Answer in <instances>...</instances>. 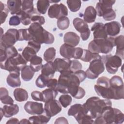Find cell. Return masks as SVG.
Here are the masks:
<instances>
[{
  "mask_svg": "<svg viewBox=\"0 0 124 124\" xmlns=\"http://www.w3.org/2000/svg\"><path fill=\"white\" fill-rule=\"evenodd\" d=\"M56 90L63 94L70 93L76 99H81L85 95V91L79 86L81 83L78 77L70 70L60 73Z\"/></svg>",
  "mask_w": 124,
  "mask_h": 124,
  "instance_id": "cell-1",
  "label": "cell"
},
{
  "mask_svg": "<svg viewBox=\"0 0 124 124\" xmlns=\"http://www.w3.org/2000/svg\"><path fill=\"white\" fill-rule=\"evenodd\" d=\"M83 104L93 119L101 116L108 108L112 106L109 99H101L96 96L91 97Z\"/></svg>",
  "mask_w": 124,
  "mask_h": 124,
  "instance_id": "cell-2",
  "label": "cell"
},
{
  "mask_svg": "<svg viewBox=\"0 0 124 124\" xmlns=\"http://www.w3.org/2000/svg\"><path fill=\"white\" fill-rule=\"evenodd\" d=\"M124 121V114L119 109L109 107L108 108L102 115L95 118L93 124H118Z\"/></svg>",
  "mask_w": 124,
  "mask_h": 124,
  "instance_id": "cell-3",
  "label": "cell"
},
{
  "mask_svg": "<svg viewBox=\"0 0 124 124\" xmlns=\"http://www.w3.org/2000/svg\"><path fill=\"white\" fill-rule=\"evenodd\" d=\"M28 30L32 36V40L36 41L40 44H52L54 41L53 35L37 23H32Z\"/></svg>",
  "mask_w": 124,
  "mask_h": 124,
  "instance_id": "cell-4",
  "label": "cell"
},
{
  "mask_svg": "<svg viewBox=\"0 0 124 124\" xmlns=\"http://www.w3.org/2000/svg\"><path fill=\"white\" fill-rule=\"evenodd\" d=\"M114 38L108 37L106 39H93L88 45V50L93 53L107 54L111 51L115 46Z\"/></svg>",
  "mask_w": 124,
  "mask_h": 124,
  "instance_id": "cell-5",
  "label": "cell"
},
{
  "mask_svg": "<svg viewBox=\"0 0 124 124\" xmlns=\"http://www.w3.org/2000/svg\"><path fill=\"white\" fill-rule=\"evenodd\" d=\"M69 116H73L79 124H93L94 121L84 104H75L70 107L68 111Z\"/></svg>",
  "mask_w": 124,
  "mask_h": 124,
  "instance_id": "cell-6",
  "label": "cell"
},
{
  "mask_svg": "<svg viewBox=\"0 0 124 124\" xmlns=\"http://www.w3.org/2000/svg\"><path fill=\"white\" fill-rule=\"evenodd\" d=\"M115 0H100L96 3L95 10L98 16H102L106 21H110L116 18V15L112 9Z\"/></svg>",
  "mask_w": 124,
  "mask_h": 124,
  "instance_id": "cell-7",
  "label": "cell"
},
{
  "mask_svg": "<svg viewBox=\"0 0 124 124\" xmlns=\"http://www.w3.org/2000/svg\"><path fill=\"white\" fill-rule=\"evenodd\" d=\"M27 62L22 55L18 54L16 57L10 58L5 62H0V66L1 69L8 71L9 73L20 72Z\"/></svg>",
  "mask_w": 124,
  "mask_h": 124,
  "instance_id": "cell-8",
  "label": "cell"
},
{
  "mask_svg": "<svg viewBox=\"0 0 124 124\" xmlns=\"http://www.w3.org/2000/svg\"><path fill=\"white\" fill-rule=\"evenodd\" d=\"M124 83L122 78L114 76L109 79L110 99L119 100L124 98Z\"/></svg>",
  "mask_w": 124,
  "mask_h": 124,
  "instance_id": "cell-9",
  "label": "cell"
},
{
  "mask_svg": "<svg viewBox=\"0 0 124 124\" xmlns=\"http://www.w3.org/2000/svg\"><path fill=\"white\" fill-rule=\"evenodd\" d=\"M101 59L107 72L110 74H115L122 63V59L116 55H103L101 56Z\"/></svg>",
  "mask_w": 124,
  "mask_h": 124,
  "instance_id": "cell-10",
  "label": "cell"
},
{
  "mask_svg": "<svg viewBox=\"0 0 124 124\" xmlns=\"http://www.w3.org/2000/svg\"><path fill=\"white\" fill-rule=\"evenodd\" d=\"M105 70V65L101 59H95L91 61L86 70L87 78L91 79H96Z\"/></svg>",
  "mask_w": 124,
  "mask_h": 124,
  "instance_id": "cell-11",
  "label": "cell"
},
{
  "mask_svg": "<svg viewBox=\"0 0 124 124\" xmlns=\"http://www.w3.org/2000/svg\"><path fill=\"white\" fill-rule=\"evenodd\" d=\"M94 90L97 95L107 99H110L109 92V79L106 77L99 78L96 84L94 86Z\"/></svg>",
  "mask_w": 124,
  "mask_h": 124,
  "instance_id": "cell-12",
  "label": "cell"
},
{
  "mask_svg": "<svg viewBox=\"0 0 124 124\" xmlns=\"http://www.w3.org/2000/svg\"><path fill=\"white\" fill-rule=\"evenodd\" d=\"M0 39V46L6 47L13 46L19 39L18 30L9 29Z\"/></svg>",
  "mask_w": 124,
  "mask_h": 124,
  "instance_id": "cell-13",
  "label": "cell"
},
{
  "mask_svg": "<svg viewBox=\"0 0 124 124\" xmlns=\"http://www.w3.org/2000/svg\"><path fill=\"white\" fill-rule=\"evenodd\" d=\"M73 25L76 30L80 33L81 39L83 41L87 40L91 33L88 25L84 20L76 17L73 20Z\"/></svg>",
  "mask_w": 124,
  "mask_h": 124,
  "instance_id": "cell-14",
  "label": "cell"
},
{
  "mask_svg": "<svg viewBox=\"0 0 124 124\" xmlns=\"http://www.w3.org/2000/svg\"><path fill=\"white\" fill-rule=\"evenodd\" d=\"M68 15V9L63 3H54L51 5L48 10V16L50 18L59 19Z\"/></svg>",
  "mask_w": 124,
  "mask_h": 124,
  "instance_id": "cell-15",
  "label": "cell"
},
{
  "mask_svg": "<svg viewBox=\"0 0 124 124\" xmlns=\"http://www.w3.org/2000/svg\"><path fill=\"white\" fill-rule=\"evenodd\" d=\"M62 109V108L59 101L55 99L46 102L44 105L45 112L51 117L60 113Z\"/></svg>",
  "mask_w": 124,
  "mask_h": 124,
  "instance_id": "cell-16",
  "label": "cell"
},
{
  "mask_svg": "<svg viewBox=\"0 0 124 124\" xmlns=\"http://www.w3.org/2000/svg\"><path fill=\"white\" fill-rule=\"evenodd\" d=\"M24 108L28 113L31 115L41 114L45 111L43 104L36 102H27L24 105Z\"/></svg>",
  "mask_w": 124,
  "mask_h": 124,
  "instance_id": "cell-17",
  "label": "cell"
},
{
  "mask_svg": "<svg viewBox=\"0 0 124 124\" xmlns=\"http://www.w3.org/2000/svg\"><path fill=\"white\" fill-rule=\"evenodd\" d=\"M71 60L66 58H56L53 62L54 69L56 72L60 73L70 70Z\"/></svg>",
  "mask_w": 124,
  "mask_h": 124,
  "instance_id": "cell-18",
  "label": "cell"
},
{
  "mask_svg": "<svg viewBox=\"0 0 124 124\" xmlns=\"http://www.w3.org/2000/svg\"><path fill=\"white\" fill-rule=\"evenodd\" d=\"M18 53L14 46L6 47L0 46V62H5L7 59L16 57Z\"/></svg>",
  "mask_w": 124,
  "mask_h": 124,
  "instance_id": "cell-19",
  "label": "cell"
},
{
  "mask_svg": "<svg viewBox=\"0 0 124 124\" xmlns=\"http://www.w3.org/2000/svg\"><path fill=\"white\" fill-rule=\"evenodd\" d=\"M91 31L93 32V39H106L108 37L106 33L104 24L101 22L94 23L91 28Z\"/></svg>",
  "mask_w": 124,
  "mask_h": 124,
  "instance_id": "cell-20",
  "label": "cell"
},
{
  "mask_svg": "<svg viewBox=\"0 0 124 124\" xmlns=\"http://www.w3.org/2000/svg\"><path fill=\"white\" fill-rule=\"evenodd\" d=\"M104 27L108 36L113 37L120 33L121 26L119 22L113 21L106 23Z\"/></svg>",
  "mask_w": 124,
  "mask_h": 124,
  "instance_id": "cell-21",
  "label": "cell"
},
{
  "mask_svg": "<svg viewBox=\"0 0 124 124\" xmlns=\"http://www.w3.org/2000/svg\"><path fill=\"white\" fill-rule=\"evenodd\" d=\"M0 109L1 119L2 116L9 118L16 114L19 111V107L16 104H8L4 105Z\"/></svg>",
  "mask_w": 124,
  "mask_h": 124,
  "instance_id": "cell-22",
  "label": "cell"
},
{
  "mask_svg": "<svg viewBox=\"0 0 124 124\" xmlns=\"http://www.w3.org/2000/svg\"><path fill=\"white\" fill-rule=\"evenodd\" d=\"M76 47L66 44H62L60 48V55L64 58H74Z\"/></svg>",
  "mask_w": 124,
  "mask_h": 124,
  "instance_id": "cell-23",
  "label": "cell"
},
{
  "mask_svg": "<svg viewBox=\"0 0 124 124\" xmlns=\"http://www.w3.org/2000/svg\"><path fill=\"white\" fill-rule=\"evenodd\" d=\"M115 46H116L115 55L124 59V36L123 35H119L114 39Z\"/></svg>",
  "mask_w": 124,
  "mask_h": 124,
  "instance_id": "cell-24",
  "label": "cell"
},
{
  "mask_svg": "<svg viewBox=\"0 0 124 124\" xmlns=\"http://www.w3.org/2000/svg\"><path fill=\"white\" fill-rule=\"evenodd\" d=\"M79 41L80 38L79 36L74 32L69 31L65 33L64 35L63 41L64 43L74 47L79 44Z\"/></svg>",
  "mask_w": 124,
  "mask_h": 124,
  "instance_id": "cell-25",
  "label": "cell"
},
{
  "mask_svg": "<svg viewBox=\"0 0 124 124\" xmlns=\"http://www.w3.org/2000/svg\"><path fill=\"white\" fill-rule=\"evenodd\" d=\"M97 13L95 9L92 6L86 7L83 14L84 21L86 23H91L95 20Z\"/></svg>",
  "mask_w": 124,
  "mask_h": 124,
  "instance_id": "cell-26",
  "label": "cell"
},
{
  "mask_svg": "<svg viewBox=\"0 0 124 124\" xmlns=\"http://www.w3.org/2000/svg\"><path fill=\"white\" fill-rule=\"evenodd\" d=\"M20 72L10 73L7 76L6 81L8 85L13 88L19 87L21 85Z\"/></svg>",
  "mask_w": 124,
  "mask_h": 124,
  "instance_id": "cell-27",
  "label": "cell"
},
{
  "mask_svg": "<svg viewBox=\"0 0 124 124\" xmlns=\"http://www.w3.org/2000/svg\"><path fill=\"white\" fill-rule=\"evenodd\" d=\"M7 5L11 15H16L22 10V1L20 0H9Z\"/></svg>",
  "mask_w": 124,
  "mask_h": 124,
  "instance_id": "cell-28",
  "label": "cell"
},
{
  "mask_svg": "<svg viewBox=\"0 0 124 124\" xmlns=\"http://www.w3.org/2000/svg\"><path fill=\"white\" fill-rule=\"evenodd\" d=\"M51 117L48 116L44 111L41 114L30 117L29 120L31 124H46L50 120Z\"/></svg>",
  "mask_w": 124,
  "mask_h": 124,
  "instance_id": "cell-29",
  "label": "cell"
},
{
  "mask_svg": "<svg viewBox=\"0 0 124 124\" xmlns=\"http://www.w3.org/2000/svg\"><path fill=\"white\" fill-rule=\"evenodd\" d=\"M53 62H47L43 65L41 68V74L51 78H52L55 73Z\"/></svg>",
  "mask_w": 124,
  "mask_h": 124,
  "instance_id": "cell-30",
  "label": "cell"
},
{
  "mask_svg": "<svg viewBox=\"0 0 124 124\" xmlns=\"http://www.w3.org/2000/svg\"><path fill=\"white\" fill-rule=\"evenodd\" d=\"M35 72L30 65H25L21 70V75L22 79L26 81L31 80Z\"/></svg>",
  "mask_w": 124,
  "mask_h": 124,
  "instance_id": "cell-31",
  "label": "cell"
},
{
  "mask_svg": "<svg viewBox=\"0 0 124 124\" xmlns=\"http://www.w3.org/2000/svg\"><path fill=\"white\" fill-rule=\"evenodd\" d=\"M14 96L16 101L21 102L27 100L28 99V93L27 91L22 88H16L14 91Z\"/></svg>",
  "mask_w": 124,
  "mask_h": 124,
  "instance_id": "cell-32",
  "label": "cell"
},
{
  "mask_svg": "<svg viewBox=\"0 0 124 124\" xmlns=\"http://www.w3.org/2000/svg\"><path fill=\"white\" fill-rule=\"evenodd\" d=\"M95 59H101V56L98 53H93L87 49H83V53L80 60L85 62H90Z\"/></svg>",
  "mask_w": 124,
  "mask_h": 124,
  "instance_id": "cell-33",
  "label": "cell"
},
{
  "mask_svg": "<svg viewBox=\"0 0 124 124\" xmlns=\"http://www.w3.org/2000/svg\"><path fill=\"white\" fill-rule=\"evenodd\" d=\"M0 99L1 102L5 105L13 104L14 102L13 98L9 95L8 90L4 87L0 88Z\"/></svg>",
  "mask_w": 124,
  "mask_h": 124,
  "instance_id": "cell-34",
  "label": "cell"
},
{
  "mask_svg": "<svg viewBox=\"0 0 124 124\" xmlns=\"http://www.w3.org/2000/svg\"><path fill=\"white\" fill-rule=\"evenodd\" d=\"M31 21L32 23H37L41 25H44L45 23V19L43 16H41L40 14L37 11V9L34 8V10L29 13Z\"/></svg>",
  "mask_w": 124,
  "mask_h": 124,
  "instance_id": "cell-35",
  "label": "cell"
},
{
  "mask_svg": "<svg viewBox=\"0 0 124 124\" xmlns=\"http://www.w3.org/2000/svg\"><path fill=\"white\" fill-rule=\"evenodd\" d=\"M37 52L31 47L27 46L23 49L22 52V56L24 59L27 62H30L31 60L35 55Z\"/></svg>",
  "mask_w": 124,
  "mask_h": 124,
  "instance_id": "cell-36",
  "label": "cell"
},
{
  "mask_svg": "<svg viewBox=\"0 0 124 124\" xmlns=\"http://www.w3.org/2000/svg\"><path fill=\"white\" fill-rule=\"evenodd\" d=\"M44 96V102L55 99L58 94V91L55 89L47 88L42 92Z\"/></svg>",
  "mask_w": 124,
  "mask_h": 124,
  "instance_id": "cell-37",
  "label": "cell"
},
{
  "mask_svg": "<svg viewBox=\"0 0 124 124\" xmlns=\"http://www.w3.org/2000/svg\"><path fill=\"white\" fill-rule=\"evenodd\" d=\"M30 65L35 72L39 71L42 67V59L37 55L34 56L30 61Z\"/></svg>",
  "mask_w": 124,
  "mask_h": 124,
  "instance_id": "cell-38",
  "label": "cell"
},
{
  "mask_svg": "<svg viewBox=\"0 0 124 124\" xmlns=\"http://www.w3.org/2000/svg\"><path fill=\"white\" fill-rule=\"evenodd\" d=\"M50 2L47 0H39L37 2V10L40 14H46L48 7Z\"/></svg>",
  "mask_w": 124,
  "mask_h": 124,
  "instance_id": "cell-39",
  "label": "cell"
},
{
  "mask_svg": "<svg viewBox=\"0 0 124 124\" xmlns=\"http://www.w3.org/2000/svg\"><path fill=\"white\" fill-rule=\"evenodd\" d=\"M56 56V49L54 47H49L47 48L44 52L43 57L44 59L46 62H52Z\"/></svg>",
  "mask_w": 124,
  "mask_h": 124,
  "instance_id": "cell-40",
  "label": "cell"
},
{
  "mask_svg": "<svg viewBox=\"0 0 124 124\" xmlns=\"http://www.w3.org/2000/svg\"><path fill=\"white\" fill-rule=\"evenodd\" d=\"M66 3L69 9L72 12L78 11L81 5V1L79 0H68Z\"/></svg>",
  "mask_w": 124,
  "mask_h": 124,
  "instance_id": "cell-41",
  "label": "cell"
},
{
  "mask_svg": "<svg viewBox=\"0 0 124 124\" xmlns=\"http://www.w3.org/2000/svg\"><path fill=\"white\" fill-rule=\"evenodd\" d=\"M16 15L19 16L23 25L27 26L31 24V21L29 13L21 10Z\"/></svg>",
  "mask_w": 124,
  "mask_h": 124,
  "instance_id": "cell-42",
  "label": "cell"
},
{
  "mask_svg": "<svg viewBox=\"0 0 124 124\" xmlns=\"http://www.w3.org/2000/svg\"><path fill=\"white\" fill-rule=\"evenodd\" d=\"M70 24V21L67 16H62L58 19L57 25L58 28L61 30L67 29Z\"/></svg>",
  "mask_w": 124,
  "mask_h": 124,
  "instance_id": "cell-43",
  "label": "cell"
},
{
  "mask_svg": "<svg viewBox=\"0 0 124 124\" xmlns=\"http://www.w3.org/2000/svg\"><path fill=\"white\" fill-rule=\"evenodd\" d=\"M19 39L18 41H31L32 40L28 29H21L18 30Z\"/></svg>",
  "mask_w": 124,
  "mask_h": 124,
  "instance_id": "cell-44",
  "label": "cell"
},
{
  "mask_svg": "<svg viewBox=\"0 0 124 124\" xmlns=\"http://www.w3.org/2000/svg\"><path fill=\"white\" fill-rule=\"evenodd\" d=\"M0 24H3L6 19V17L9 14V10L7 5L3 4L1 1H0Z\"/></svg>",
  "mask_w": 124,
  "mask_h": 124,
  "instance_id": "cell-45",
  "label": "cell"
},
{
  "mask_svg": "<svg viewBox=\"0 0 124 124\" xmlns=\"http://www.w3.org/2000/svg\"><path fill=\"white\" fill-rule=\"evenodd\" d=\"M49 79H50V78L41 74L36 79L35 81V84L36 86L39 88H45L46 86L47 83Z\"/></svg>",
  "mask_w": 124,
  "mask_h": 124,
  "instance_id": "cell-46",
  "label": "cell"
},
{
  "mask_svg": "<svg viewBox=\"0 0 124 124\" xmlns=\"http://www.w3.org/2000/svg\"><path fill=\"white\" fill-rule=\"evenodd\" d=\"M72 97L70 95L65 94L61 95L59 98V101L61 105L64 108L69 106L72 102Z\"/></svg>",
  "mask_w": 124,
  "mask_h": 124,
  "instance_id": "cell-47",
  "label": "cell"
},
{
  "mask_svg": "<svg viewBox=\"0 0 124 124\" xmlns=\"http://www.w3.org/2000/svg\"><path fill=\"white\" fill-rule=\"evenodd\" d=\"M33 1L30 0H24L22 1V10L28 13L34 10Z\"/></svg>",
  "mask_w": 124,
  "mask_h": 124,
  "instance_id": "cell-48",
  "label": "cell"
},
{
  "mask_svg": "<svg viewBox=\"0 0 124 124\" xmlns=\"http://www.w3.org/2000/svg\"><path fill=\"white\" fill-rule=\"evenodd\" d=\"M82 66L81 63L77 60H71V63L70 70L74 73L80 70H82Z\"/></svg>",
  "mask_w": 124,
  "mask_h": 124,
  "instance_id": "cell-49",
  "label": "cell"
},
{
  "mask_svg": "<svg viewBox=\"0 0 124 124\" xmlns=\"http://www.w3.org/2000/svg\"><path fill=\"white\" fill-rule=\"evenodd\" d=\"M31 97L35 101L44 102V96L43 93L39 91H34L31 92Z\"/></svg>",
  "mask_w": 124,
  "mask_h": 124,
  "instance_id": "cell-50",
  "label": "cell"
},
{
  "mask_svg": "<svg viewBox=\"0 0 124 124\" xmlns=\"http://www.w3.org/2000/svg\"><path fill=\"white\" fill-rule=\"evenodd\" d=\"M20 22H21V20L19 16H17V15H15V16H12L10 18L9 24L10 26H16L19 25Z\"/></svg>",
  "mask_w": 124,
  "mask_h": 124,
  "instance_id": "cell-51",
  "label": "cell"
},
{
  "mask_svg": "<svg viewBox=\"0 0 124 124\" xmlns=\"http://www.w3.org/2000/svg\"><path fill=\"white\" fill-rule=\"evenodd\" d=\"M41 45L40 43H38L36 41H33V40H31L29 41L28 43V46L31 47L33 49H34L37 52H39L40 48H41Z\"/></svg>",
  "mask_w": 124,
  "mask_h": 124,
  "instance_id": "cell-52",
  "label": "cell"
},
{
  "mask_svg": "<svg viewBox=\"0 0 124 124\" xmlns=\"http://www.w3.org/2000/svg\"><path fill=\"white\" fill-rule=\"evenodd\" d=\"M58 84V80L55 78H51L48 79L46 86L48 88L56 90V88Z\"/></svg>",
  "mask_w": 124,
  "mask_h": 124,
  "instance_id": "cell-53",
  "label": "cell"
},
{
  "mask_svg": "<svg viewBox=\"0 0 124 124\" xmlns=\"http://www.w3.org/2000/svg\"><path fill=\"white\" fill-rule=\"evenodd\" d=\"M74 73H75L77 75V76L79 78L81 82H83L87 78L86 72L85 71H84L83 70H80L76 71V72H74Z\"/></svg>",
  "mask_w": 124,
  "mask_h": 124,
  "instance_id": "cell-54",
  "label": "cell"
},
{
  "mask_svg": "<svg viewBox=\"0 0 124 124\" xmlns=\"http://www.w3.org/2000/svg\"><path fill=\"white\" fill-rule=\"evenodd\" d=\"M83 53V49L81 47H76V50H75V57L74 59H80L82 54Z\"/></svg>",
  "mask_w": 124,
  "mask_h": 124,
  "instance_id": "cell-55",
  "label": "cell"
},
{
  "mask_svg": "<svg viewBox=\"0 0 124 124\" xmlns=\"http://www.w3.org/2000/svg\"><path fill=\"white\" fill-rule=\"evenodd\" d=\"M55 124H68L67 119L64 117H59L56 120Z\"/></svg>",
  "mask_w": 124,
  "mask_h": 124,
  "instance_id": "cell-56",
  "label": "cell"
},
{
  "mask_svg": "<svg viewBox=\"0 0 124 124\" xmlns=\"http://www.w3.org/2000/svg\"><path fill=\"white\" fill-rule=\"evenodd\" d=\"M6 124H20V122L16 118H12L6 122Z\"/></svg>",
  "mask_w": 124,
  "mask_h": 124,
  "instance_id": "cell-57",
  "label": "cell"
},
{
  "mask_svg": "<svg viewBox=\"0 0 124 124\" xmlns=\"http://www.w3.org/2000/svg\"><path fill=\"white\" fill-rule=\"evenodd\" d=\"M20 124H31V123L29 120H27L26 119H23L21 120V121H20Z\"/></svg>",
  "mask_w": 124,
  "mask_h": 124,
  "instance_id": "cell-58",
  "label": "cell"
},
{
  "mask_svg": "<svg viewBox=\"0 0 124 124\" xmlns=\"http://www.w3.org/2000/svg\"><path fill=\"white\" fill-rule=\"evenodd\" d=\"M1 33H2V32H3V30H2V29L1 28ZM2 36V34H1V35H0V37H1V36Z\"/></svg>",
  "mask_w": 124,
  "mask_h": 124,
  "instance_id": "cell-59",
  "label": "cell"
}]
</instances>
